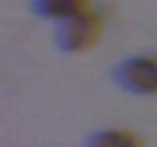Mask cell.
<instances>
[{
	"label": "cell",
	"mask_w": 157,
	"mask_h": 147,
	"mask_svg": "<svg viewBox=\"0 0 157 147\" xmlns=\"http://www.w3.org/2000/svg\"><path fill=\"white\" fill-rule=\"evenodd\" d=\"M125 85L139 92H157V60H136L127 64Z\"/></svg>",
	"instance_id": "1"
},
{
	"label": "cell",
	"mask_w": 157,
	"mask_h": 147,
	"mask_svg": "<svg viewBox=\"0 0 157 147\" xmlns=\"http://www.w3.org/2000/svg\"><path fill=\"white\" fill-rule=\"evenodd\" d=\"M97 16H83V14H74L69 16V25L65 28L63 37H72L69 41V48H83L90 41H95V34H97Z\"/></svg>",
	"instance_id": "2"
},
{
	"label": "cell",
	"mask_w": 157,
	"mask_h": 147,
	"mask_svg": "<svg viewBox=\"0 0 157 147\" xmlns=\"http://www.w3.org/2000/svg\"><path fill=\"white\" fill-rule=\"evenodd\" d=\"M44 7L42 12L44 14H56V16H63V19H69L74 14H81V9L86 7L88 0H42Z\"/></svg>",
	"instance_id": "3"
}]
</instances>
